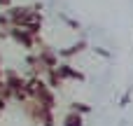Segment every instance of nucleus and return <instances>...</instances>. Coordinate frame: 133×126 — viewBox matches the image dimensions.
Returning a JSON list of instances; mask_svg holds the SVG:
<instances>
[{"label":"nucleus","mask_w":133,"mask_h":126,"mask_svg":"<svg viewBox=\"0 0 133 126\" xmlns=\"http://www.w3.org/2000/svg\"><path fill=\"white\" fill-rule=\"evenodd\" d=\"M2 75H5V72H2V68H0V79H2Z\"/></svg>","instance_id":"7ed1b4c3"},{"label":"nucleus","mask_w":133,"mask_h":126,"mask_svg":"<svg viewBox=\"0 0 133 126\" xmlns=\"http://www.w3.org/2000/svg\"><path fill=\"white\" fill-rule=\"evenodd\" d=\"M82 124H84V119H82V115H77L75 110L63 117V126H82Z\"/></svg>","instance_id":"f257e3e1"},{"label":"nucleus","mask_w":133,"mask_h":126,"mask_svg":"<svg viewBox=\"0 0 133 126\" xmlns=\"http://www.w3.org/2000/svg\"><path fill=\"white\" fill-rule=\"evenodd\" d=\"M9 2H12V0H0V5H2V7H9Z\"/></svg>","instance_id":"f03ea898"}]
</instances>
